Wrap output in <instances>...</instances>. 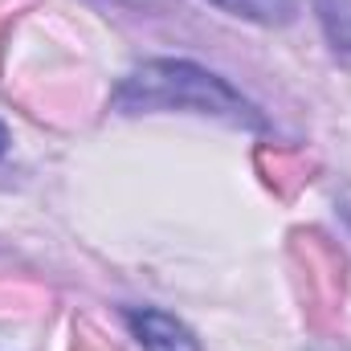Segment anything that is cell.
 Returning <instances> with one entry per match:
<instances>
[{"label": "cell", "instance_id": "6", "mask_svg": "<svg viewBox=\"0 0 351 351\" xmlns=\"http://www.w3.org/2000/svg\"><path fill=\"white\" fill-rule=\"evenodd\" d=\"M319 25L335 49H351V0H315Z\"/></svg>", "mask_w": 351, "mask_h": 351}, {"label": "cell", "instance_id": "5", "mask_svg": "<svg viewBox=\"0 0 351 351\" xmlns=\"http://www.w3.org/2000/svg\"><path fill=\"white\" fill-rule=\"evenodd\" d=\"M217 8H225L229 16L254 21V25H290L298 12V0H208Z\"/></svg>", "mask_w": 351, "mask_h": 351}, {"label": "cell", "instance_id": "2", "mask_svg": "<svg viewBox=\"0 0 351 351\" xmlns=\"http://www.w3.org/2000/svg\"><path fill=\"white\" fill-rule=\"evenodd\" d=\"M290 262L298 269V294H302L306 319L315 327L335 323L343 311V294H348L343 250L331 237H323L319 229H298V233H290Z\"/></svg>", "mask_w": 351, "mask_h": 351}, {"label": "cell", "instance_id": "9", "mask_svg": "<svg viewBox=\"0 0 351 351\" xmlns=\"http://www.w3.org/2000/svg\"><path fill=\"white\" fill-rule=\"evenodd\" d=\"M4 152H8V131H4V123H0V160H4Z\"/></svg>", "mask_w": 351, "mask_h": 351}, {"label": "cell", "instance_id": "8", "mask_svg": "<svg viewBox=\"0 0 351 351\" xmlns=\"http://www.w3.org/2000/svg\"><path fill=\"white\" fill-rule=\"evenodd\" d=\"M8 16H12V12H8V4H0V37H4V29H8Z\"/></svg>", "mask_w": 351, "mask_h": 351}, {"label": "cell", "instance_id": "3", "mask_svg": "<svg viewBox=\"0 0 351 351\" xmlns=\"http://www.w3.org/2000/svg\"><path fill=\"white\" fill-rule=\"evenodd\" d=\"M127 327L135 331L143 351H200L196 335L176 315L156 311V306H131L127 311Z\"/></svg>", "mask_w": 351, "mask_h": 351}, {"label": "cell", "instance_id": "7", "mask_svg": "<svg viewBox=\"0 0 351 351\" xmlns=\"http://www.w3.org/2000/svg\"><path fill=\"white\" fill-rule=\"evenodd\" d=\"M70 351H119V348H114L102 331H94L90 323H78V327H74V348Z\"/></svg>", "mask_w": 351, "mask_h": 351}, {"label": "cell", "instance_id": "1", "mask_svg": "<svg viewBox=\"0 0 351 351\" xmlns=\"http://www.w3.org/2000/svg\"><path fill=\"white\" fill-rule=\"evenodd\" d=\"M110 106L119 114H143V110H196V114H213L229 127H250L262 131L265 114L241 94L233 90L221 74L196 66V62H143L139 70H131L123 78V86L114 90Z\"/></svg>", "mask_w": 351, "mask_h": 351}, {"label": "cell", "instance_id": "4", "mask_svg": "<svg viewBox=\"0 0 351 351\" xmlns=\"http://www.w3.org/2000/svg\"><path fill=\"white\" fill-rule=\"evenodd\" d=\"M258 168L278 196H294L298 188L311 184L315 160L306 152H294V147H258Z\"/></svg>", "mask_w": 351, "mask_h": 351}]
</instances>
